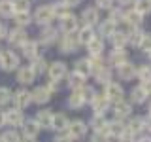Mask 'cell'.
<instances>
[{"instance_id": "obj_47", "label": "cell", "mask_w": 151, "mask_h": 142, "mask_svg": "<svg viewBox=\"0 0 151 142\" xmlns=\"http://www.w3.org/2000/svg\"><path fill=\"white\" fill-rule=\"evenodd\" d=\"M138 47L142 51H145V53H149V51H151V34H144V38H142V42H140Z\"/></svg>"}, {"instance_id": "obj_13", "label": "cell", "mask_w": 151, "mask_h": 142, "mask_svg": "<svg viewBox=\"0 0 151 142\" xmlns=\"http://www.w3.org/2000/svg\"><path fill=\"white\" fill-rule=\"evenodd\" d=\"M117 72H119V78L125 80V82H130V80L136 78V68H134V64L129 63V61H125L123 64L117 66Z\"/></svg>"}, {"instance_id": "obj_30", "label": "cell", "mask_w": 151, "mask_h": 142, "mask_svg": "<svg viewBox=\"0 0 151 142\" xmlns=\"http://www.w3.org/2000/svg\"><path fill=\"white\" fill-rule=\"evenodd\" d=\"M111 42H113L115 47H125L129 44V34H127L125 30H115L111 34Z\"/></svg>"}, {"instance_id": "obj_15", "label": "cell", "mask_w": 151, "mask_h": 142, "mask_svg": "<svg viewBox=\"0 0 151 142\" xmlns=\"http://www.w3.org/2000/svg\"><path fill=\"white\" fill-rule=\"evenodd\" d=\"M23 127V135L28 136V138H36L38 133H40V125L36 123V120H25L21 123Z\"/></svg>"}, {"instance_id": "obj_31", "label": "cell", "mask_w": 151, "mask_h": 142, "mask_svg": "<svg viewBox=\"0 0 151 142\" xmlns=\"http://www.w3.org/2000/svg\"><path fill=\"white\" fill-rule=\"evenodd\" d=\"M127 129H129L132 135H138L140 131L145 129V120H144V117H132L130 123L127 125Z\"/></svg>"}, {"instance_id": "obj_4", "label": "cell", "mask_w": 151, "mask_h": 142, "mask_svg": "<svg viewBox=\"0 0 151 142\" xmlns=\"http://www.w3.org/2000/svg\"><path fill=\"white\" fill-rule=\"evenodd\" d=\"M12 99H13V102H15V108H19V110H25L28 104L32 102V95H30V91H27V89H19V91L12 93Z\"/></svg>"}, {"instance_id": "obj_5", "label": "cell", "mask_w": 151, "mask_h": 142, "mask_svg": "<svg viewBox=\"0 0 151 142\" xmlns=\"http://www.w3.org/2000/svg\"><path fill=\"white\" fill-rule=\"evenodd\" d=\"M23 121H25V116H23V110H19V108H12V110L4 112V123L6 125L19 127Z\"/></svg>"}, {"instance_id": "obj_3", "label": "cell", "mask_w": 151, "mask_h": 142, "mask_svg": "<svg viewBox=\"0 0 151 142\" xmlns=\"http://www.w3.org/2000/svg\"><path fill=\"white\" fill-rule=\"evenodd\" d=\"M60 28H63L64 34H72V32H78L79 28V21L78 17L72 15V13H66V15L60 17Z\"/></svg>"}, {"instance_id": "obj_57", "label": "cell", "mask_w": 151, "mask_h": 142, "mask_svg": "<svg viewBox=\"0 0 151 142\" xmlns=\"http://www.w3.org/2000/svg\"><path fill=\"white\" fill-rule=\"evenodd\" d=\"M21 142H36L34 138H28V136H25V140H21Z\"/></svg>"}, {"instance_id": "obj_25", "label": "cell", "mask_w": 151, "mask_h": 142, "mask_svg": "<svg viewBox=\"0 0 151 142\" xmlns=\"http://www.w3.org/2000/svg\"><path fill=\"white\" fill-rule=\"evenodd\" d=\"M127 61V51L123 49V47H115V49L110 53V64L113 66H119Z\"/></svg>"}, {"instance_id": "obj_9", "label": "cell", "mask_w": 151, "mask_h": 142, "mask_svg": "<svg viewBox=\"0 0 151 142\" xmlns=\"http://www.w3.org/2000/svg\"><path fill=\"white\" fill-rule=\"evenodd\" d=\"M47 74H49L51 80H63L66 76V64L60 63V61H55V63H51L49 66H47Z\"/></svg>"}, {"instance_id": "obj_19", "label": "cell", "mask_w": 151, "mask_h": 142, "mask_svg": "<svg viewBox=\"0 0 151 142\" xmlns=\"http://www.w3.org/2000/svg\"><path fill=\"white\" fill-rule=\"evenodd\" d=\"M147 97H149V93H147V89L144 87V85H138V87H134L130 91V101L132 102H136V104H142V102H145L147 101Z\"/></svg>"}, {"instance_id": "obj_46", "label": "cell", "mask_w": 151, "mask_h": 142, "mask_svg": "<svg viewBox=\"0 0 151 142\" xmlns=\"http://www.w3.org/2000/svg\"><path fill=\"white\" fill-rule=\"evenodd\" d=\"M0 142H21V136L15 131H6L2 136H0Z\"/></svg>"}, {"instance_id": "obj_45", "label": "cell", "mask_w": 151, "mask_h": 142, "mask_svg": "<svg viewBox=\"0 0 151 142\" xmlns=\"http://www.w3.org/2000/svg\"><path fill=\"white\" fill-rule=\"evenodd\" d=\"M15 15V23H17V27H27L28 23L32 21V17H30V13H13Z\"/></svg>"}, {"instance_id": "obj_28", "label": "cell", "mask_w": 151, "mask_h": 142, "mask_svg": "<svg viewBox=\"0 0 151 142\" xmlns=\"http://www.w3.org/2000/svg\"><path fill=\"white\" fill-rule=\"evenodd\" d=\"M76 72H79L83 76V78H87V76L93 74V66H91V61L89 59H79L78 63H76Z\"/></svg>"}, {"instance_id": "obj_20", "label": "cell", "mask_w": 151, "mask_h": 142, "mask_svg": "<svg viewBox=\"0 0 151 142\" xmlns=\"http://www.w3.org/2000/svg\"><path fill=\"white\" fill-rule=\"evenodd\" d=\"M91 104H93L94 114H104V112L108 110V106H110V101H108L104 95H96V97L91 101Z\"/></svg>"}, {"instance_id": "obj_24", "label": "cell", "mask_w": 151, "mask_h": 142, "mask_svg": "<svg viewBox=\"0 0 151 142\" xmlns=\"http://www.w3.org/2000/svg\"><path fill=\"white\" fill-rule=\"evenodd\" d=\"M94 80H96L98 83H102V85L110 83V80H111V68H110V66H102V68L94 70Z\"/></svg>"}, {"instance_id": "obj_32", "label": "cell", "mask_w": 151, "mask_h": 142, "mask_svg": "<svg viewBox=\"0 0 151 142\" xmlns=\"http://www.w3.org/2000/svg\"><path fill=\"white\" fill-rule=\"evenodd\" d=\"M83 104H85L83 97L79 95V91H78V89H74V93L68 97V106L72 108V110H79V108H81Z\"/></svg>"}, {"instance_id": "obj_21", "label": "cell", "mask_w": 151, "mask_h": 142, "mask_svg": "<svg viewBox=\"0 0 151 142\" xmlns=\"http://www.w3.org/2000/svg\"><path fill=\"white\" fill-rule=\"evenodd\" d=\"M66 127H68V117H66L63 112H60V114H53V121H51V129H55V131L63 133V131H66Z\"/></svg>"}, {"instance_id": "obj_8", "label": "cell", "mask_w": 151, "mask_h": 142, "mask_svg": "<svg viewBox=\"0 0 151 142\" xmlns=\"http://www.w3.org/2000/svg\"><path fill=\"white\" fill-rule=\"evenodd\" d=\"M79 42H78V34L72 32V34H64L63 42H60V51L63 53H74L76 49H78Z\"/></svg>"}, {"instance_id": "obj_12", "label": "cell", "mask_w": 151, "mask_h": 142, "mask_svg": "<svg viewBox=\"0 0 151 142\" xmlns=\"http://www.w3.org/2000/svg\"><path fill=\"white\" fill-rule=\"evenodd\" d=\"M113 114H115L117 120H125V117H129L132 114V106L129 102H125L121 99V101H115V104H113Z\"/></svg>"}, {"instance_id": "obj_48", "label": "cell", "mask_w": 151, "mask_h": 142, "mask_svg": "<svg viewBox=\"0 0 151 142\" xmlns=\"http://www.w3.org/2000/svg\"><path fill=\"white\" fill-rule=\"evenodd\" d=\"M93 142H110V135L106 131H96L93 135Z\"/></svg>"}, {"instance_id": "obj_2", "label": "cell", "mask_w": 151, "mask_h": 142, "mask_svg": "<svg viewBox=\"0 0 151 142\" xmlns=\"http://www.w3.org/2000/svg\"><path fill=\"white\" fill-rule=\"evenodd\" d=\"M87 133V125H85V121L81 120H74V121H68V127H66V135L70 136V138H81V136Z\"/></svg>"}, {"instance_id": "obj_11", "label": "cell", "mask_w": 151, "mask_h": 142, "mask_svg": "<svg viewBox=\"0 0 151 142\" xmlns=\"http://www.w3.org/2000/svg\"><path fill=\"white\" fill-rule=\"evenodd\" d=\"M104 97L108 101H121L123 99V87L115 82H110L106 83V91H104Z\"/></svg>"}, {"instance_id": "obj_53", "label": "cell", "mask_w": 151, "mask_h": 142, "mask_svg": "<svg viewBox=\"0 0 151 142\" xmlns=\"http://www.w3.org/2000/svg\"><path fill=\"white\" fill-rule=\"evenodd\" d=\"M63 2H64L68 8H72V6H78V4L81 2V0H63Z\"/></svg>"}, {"instance_id": "obj_6", "label": "cell", "mask_w": 151, "mask_h": 142, "mask_svg": "<svg viewBox=\"0 0 151 142\" xmlns=\"http://www.w3.org/2000/svg\"><path fill=\"white\" fill-rule=\"evenodd\" d=\"M53 19H55V15H53V12H51V6H40L34 13V21L38 25H44V27L49 25Z\"/></svg>"}, {"instance_id": "obj_40", "label": "cell", "mask_w": 151, "mask_h": 142, "mask_svg": "<svg viewBox=\"0 0 151 142\" xmlns=\"http://www.w3.org/2000/svg\"><path fill=\"white\" fill-rule=\"evenodd\" d=\"M78 91H79V95L83 97V101H85V102H91L93 99L96 97V91H94V89L91 87V85H85V83H83L81 87L78 89Z\"/></svg>"}, {"instance_id": "obj_43", "label": "cell", "mask_w": 151, "mask_h": 142, "mask_svg": "<svg viewBox=\"0 0 151 142\" xmlns=\"http://www.w3.org/2000/svg\"><path fill=\"white\" fill-rule=\"evenodd\" d=\"M51 12H53L55 17H63L68 13V6L64 2H55V4H51Z\"/></svg>"}, {"instance_id": "obj_10", "label": "cell", "mask_w": 151, "mask_h": 142, "mask_svg": "<svg viewBox=\"0 0 151 142\" xmlns=\"http://www.w3.org/2000/svg\"><path fill=\"white\" fill-rule=\"evenodd\" d=\"M21 49H23V55L30 61H34L36 57H40V44L34 42V40H25V44L21 46Z\"/></svg>"}, {"instance_id": "obj_39", "label": "cell", "mask_w": 151, "mask_h": 142, "mask_svg": "<svg viewBox=\"0 0 151 142\" xmlns=\"http://www.w3.org/2000/svg\"><path fill=\"white\" fill-rule=\"evenodd\" d=\"M13 13H27L30 12V2L28 0H12Z\"/></svg>"}, {"instance_id": "obj_51", "label": "cell", "mask_w": 151, "mask_h": 142, "mask_svg": "<svg viewBox=\"0 0 151 142\" xmlns=\"http://www.w3.org/2000/svg\"><path fill=\"white\" fill-rule=\"evenodd\" d=\"M53 142H74L72 138H70L68 135H59V136H55V140Z\"/></svg>"}, {"instance_id": "obj_29", "label": "cell", "mask_w": 151, "mask_h": 142, "mask_svg": "<svg viewBox=\"0 0 151 142\" xmlns=\"http://www.w3.org/2000/svg\"><path fill=\"white\" fill-rule=\"evenodd\" d=\"M127 34H129V44H130V46H134V47H138L145 32H142V28H140V27H132V28H130V32H127Z\"/></svg>"}, {"instance_id": "obj_22", "label": "cell", "mask_w": 151, "mask_h": 142, "mask_svg": "<svg viewBox=\"0 0 151 142\" xmlns=\"http://www.w3.org/2000/svg\"><path fill=\"white\" fill-rule=\"evenodd\" d=\"M51 121H53V114L49 110H42L36 116V123L40 125V129H51Z\"/></svg>"}, {"instance_id": "obj_54", "label": "cell", "mask_w": 151, "mask_h": 142, "mask_svg": "<svg viewBox=\"0 0 151 142\" xmlns=\"http://www.w3.org/2000/svg\"><path fill=\"white\" fill-rule=\"evenodd\" d=\"M117 2H119L121 6H129V4H132L134 0H117Z\"/></svg>"}, {"instance_id": "obj_35", "label": "cell", "mask_w": 151, "mask_h": 142, "mask_svg": "<svg viewBox=\"0 0 151 142\" xmlns=\"http://www.w3.org/2000/svg\"><path fill=\"white\" fill-rule=\"evenodd\" d=\"M106 125H108V121H106V117H104V114H94L93 116L91 127L94 129V133L96 131H106Z\"/></svg>"}, {"instance_id": "obj_26", "label": "cell", "mask_w": 151, "mask_h": 142, "mask_svg": "<svg viewBox=\"0 0 151 142\" xmlns=\"http://www.w3.org/2000/svg\"><path fill=\"white\" fill-rule=\"evenodd\" d=\"M93 38H94V28L93 27L83 25V28H79V34H78V42H79V44H85V46H87Z\"/></svg>"}, {"instance_id": "obj_41", "label": "cell", "mask_w": 151, "mask_h": 142, "mask_svg": "<svg viewBox=\"0 0 151 142\" xmlns=\"http://www.w3.org/2000/svg\"><path fill=\"white\" fill-rule=\"evenodd\" d=\"M134 9L136 12H140L142 15H145V13H151V0H134Z\"/></svg>"}, {"instance_id": "obj_36", "label": "cell", "mask_w": 151, "mask_h": 142, "mask_svg": "<svg viewBox=\"0 0 151 142\" xmlns=\"http://www.w3.org/2000/svg\"><path fill=\"white\" fill-rule=\"evenodd\" d=\"M57 40V30L53 27H49V25H45L44 27V30H42V42L47 46V44H53V42Z\"/></svg>"}, {"instance_id": "obj_44", "label": "cell", "mask_w": 151, "mask_h": 142, "mask_svg": "<svg viewBox=\"0 0 151 142\" xmlns=\"http://www.w3.org/2000/svg\"><path fill=\"white\" fill-rule=\"evenodd\" d=\"M0 15H2V17H9V15H13L12 0H0Z\"/></svg>"}, {"instance_id": "obj_37", "label": "cell", "mask_w": 151, "mask_h": 142, "mask_svg": "<svg viewBox=\"0 0 151 142\" xmlns=\"http://www.w3.org/2000/svg\"><path fill=\"white\" fill-rule=\"evenodd\" d=\"M47 66H49V64L45 63L44 57H36V59L32 61L30 68L34 70V74H44V72H47Z\"/></svg>"}, {"instance_id": "obj_55", "label": "cell", "mask_w": 151, "mask_h": 142, "mask_svg": "<svg viewBox=\"0 0 151 142\" xmlns=\"http://www.w3.org/2000/svg\"><path fill=\"white\" fill-rule=\"evenodd\" d=\"M145 129L151 131V114H149V117H147V120H145Z\"/></svg>"}, {"instance_id": "obj_49", "label": "cell", "mask_w": 151, "mask_h": 142, "mask_svg": "<svg viewBox=\"0 0 151 142\" xmlns=\"http://www.w3.org/2000/svg\"><path fill=\"white\" fill-rule=\"evenodd\" d=\"M12 101V91L8 87H0V104H6Z\"/></svg>"}, {"instance_id": "obj_18", "label": "cell", "mask_w": 151, "mask_h": 142, "mask_svg": "<svg viewBox=\"0 0 151 142\" xmlns=\"http://www.w3.org/2000/svg\"><path fill=\"white\" fill-rule=\"evenodd\" d=\"M125 129H127V125L123 121H119V120H115V121H111V123L106 125V133L110 136H113V138H119L123 133H125Z\"/></svg>"}, {"instance_id": "obj_23", "label": "cell", "mask_w": 151, "mask_h": 142, "mask_svg": "<svg viewBox=\"0 0 151 142\" xmlns=\"http://www.w3.org/2000/svg\"><path fill=\"white\" fill-rule=\"evenodd\" d=\"M142 21H144V15H142L140 12H136V9L125 12V23H129L130 27H140Z\"/></svg>"}, {"instance_id": "obj_33", "label": "cell", "mask_w": 151, "mask_h": 142, "mask_svg": "<svg viewBox=\"0 0 151 142\" xmlns=\"http://www.w3.org/2000/svg\"><path fill=\"white\" fill-rule=\"evenodd\" d=\"M115 27H117L115 23H111L110 19H108V21H104V23H100V30H98V34H100L102 38H111V34H113V32L117 30Z\"/></svg>"}, {"instance_id": "obj_34", "label": "cell", "mask_w": 151, "mask_h": 142, "mask_svg": "<svg viewBox=\"0 0 151 142\" xmlns=\"http://www.w3.org/2000/svg\"><path fill=\"white\" fill-rule=\"evenodd\" d=\"M66 83H68V87H72V89H79L85 83V78L79 72H76V70H74L72 74H68V82H66Z\"/></svg>"}, {"instance_id": "obj_38", "label": "cell", "mask_w": 151, "mask_h": 142, "mask_svg": "<svg viewBox=\"0 0 151 142\" xmlns=\"http://www.w3.org/2000/svg\"><path fill=\"white\" fill-rule=\"evenodd\" d=\"M136 78L140 80V83H151V66H140L136 70Z\"/></svg>"}, {"instance_id": "obj_7", "label": "cell", "mask_w": 151, "mask_h": 142, "mask_svg": "<svg viewBox=\"0 0 151 142\" xmlns=\"http://www.w3.org/2000/svg\"><path fill=\"white\" fill-rule=\"evenodd\" d=\"M6 38H8L9 46H19V47H21L23 44H25V40H27V32H25L23 27H15L13 30H8Z\"/></svg>"}, {"instance_id": "obj_14", "label": "cell", "mask_w": 151, "mask_h": 142, "mask_svg": "<svg viewBox=\"0 0 151 142\" xmlns=\"http://www.w3.org/2000/svg\"><path fill=\"white\" fill-rule=\"evenodd\" d=\"M34 78H36V74H34V70L30 68V66H19L17 68V82L19 83H32L34 82Z\"/></svg>"}, {"instance_id": "obj_50", "label": "cell", "mask_w": 151, "mask_h": 142, "mask_svg": "<svg viewBox=\"0 0 151 142\" xmlns=\"http://www.w3.org/2000/svg\"><path fill=\"white\" fill-rule=\"evenodd\" d=\"M96 4H98V8H102V9L113 8V0H96Z\"/></svg>"}, {"instance_id": "obj_60", "label": "cell", "mask_w": 151, "mask_h": 142, "mask_svg": "<svg viewBox=\"0 0 151 142\" xmlns=\"http://www.w3.org/2000/svg\"><path fill=\"white\" fill-rule=\"evenodd\" d=\"M2 51H4V49H2V47H0V53H2Z\"/></svg>"}, {"instance_id": "obj_56", "label": "cell", "mask_w": 151, "mask_h": 142, "mask_svg": "<svg viewBox=\"0 0 151 142\" xmlns=\"http://www.w3.org/2000/svg\"><path fill=\"white\" fill-rule=\"evenodd\" d=\"M0 127H4V112H0Z\"/></svg>"}, {"instance_id": "obj_52", "label": "cell", "mask_w": 151, "mask_h": 142, "mask_svg": "<svg viewBox=\"0 0 151 142\" xmlns=\"http://www.w3.org/2000/svg\"><path fill=\"white\" fill-rule=\"evenodd\" d=\"M6 36H8V27L4 23H0V40H4Z\"/></svg>"}, {"instance_id": "obj_16", "label": "cell", "mask_w": 151, "mask_h": 142, "mask_svg": "<svg viewBox=\"0 0 151 142\" xmlns=\"http://www.w3.org/2000/svg\"><path fill=\"white\" fill-rule=\"evenodd\" d=\"M98 19H100V15H98V9H94V8H87V9H83V13H81V21H83V25H87V27H94L98 23Z\"/></svg>"}, {"instance_id": "obj_42", "label": "cell", "mask_w": 151, "mask_h": 142, "mask_svg": "<svg viewBox=\"0 0 151 142\" xmlns=\"http://www.w3.org/2000/svg\"><path fill=\"white\" fill-rule=\"evenodd\" d=\"M110 21L111 23H123L125 21V12L121 8H110Z\"/></svg>"}, {"instance_id": "obj_1", "label": "cell", "mask_w": 151, "mask_h": 142, "mask_svg": "<svg viewBox=\"0 0 151 142\" xmlns=\"http://www.w3.org/2000/svg\"><path fill=\"white\" fill-rule=\"evenodd\" d=\"M0 68L4 72H12L19 68V57L13 51H2L0 53Z\"/></svg>"}, {"instance_id": "obj_58", "label": "cell", "mask_w": 151, "mask_h": 142, "mask_svg": "<svg viewBox=\"0 0 151 142\" xmlns=\"http://www.w3.org/2000/svg\"><path fill=\"white\" fill-rule=\"evenodd\" d=\"M140 142H151V138H142Z\"/></svg>"}, {"instance_id": "obj_17", "label": "cell", "mask_w": 151, "mask_h": 142, "mask_svg": "<svg viewBox=\"0 0 151 142\" xmlns=\"http://www.w3.org/2000/svg\"><path fill=\"white\" fill-rule=\"evenodd\" d=\"M30 95H32V101L38 104H45L51 99V91L47 87H36L34 91H30Z\"/></svg>"}, {"instance_id": "obj_27", "label": "cell", "mask_w": 151, "mask_h": 142, "mask_svg": "<svg viewBox=\"0 0 151 142\" xmlns=\"http://www.w3.org/2000/svg\"><path fill=\"white\" fill-rule=\"evenodd\" d=\"M87 49H89V53H91V57H94V55H102V49H104V42H102V38L94 36L93 40L87 44Z\"/></svg>"}, {"instance_id": "obj_59", "label": "cell", "mask_w": 151, "mask_h": 142, "mask_svg": "<svg viewBox=\"0 0 151 142\" xmlns=\"http://www.w3.org/2000/svg\"><path fill=\"white\" fill-rule=\"evenodd\" d=\"M149 114H151V104H149Z\"/></svg>"}, {"instance_id": "obj_61", "label": "cell", "mask_w": 151, "mask_h": 142, "mask_svg": "<svg viewBox=\"0 0 151 142\" xmlns=\"http://www.w3.org/2000/svg\"><path fill=\"white\" fill-rule=\"evenodd\" d=\"M149 59H151V51H149Z\"/></svg>"}]
</instances>
